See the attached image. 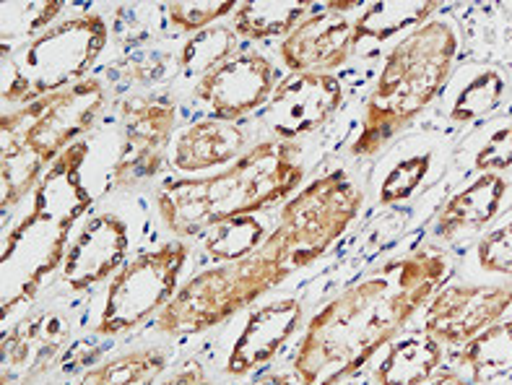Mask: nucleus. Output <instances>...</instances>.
<instances>
[{"label":"nucleus","mask_w":512,"mask_h":385,"mask_svg":"<svg viewBox=\"0 0 512 385\" xmlns=\"http://www.w3.org/2000/svg\"><path fill=\"white\" fill-rule=\"evenodd\" d=\"M276 92V68L260 53H240L229 58L214 73L195 81V99L211 107L216 120L234 123L258 107L268 105Z\"/></svg>","instance_id":"13"},{"label":"nucleus","mask_w":512,"mask_h":385,"mask_svg":"<svg viewBox=\"0 0 512 385\" xmlns=\"http://www.w3.org/2000/svg\"><path fill=\"white\" fill-rule=\"evenodd\" d=\"M299 323H302L299 300H276L258 307L234 341L227 359V375L245 378L258 367L268 365L281 352V346L292 339Z\"/></svg>","instance_id":"17"},{"label":"nucleus","mask_w":512,"mask_h":385,"mask_svg":"<svg viewBox=\"0 0 512 385\" xmlns=\"http://www.w3.org/2000/svg\"><path fill=\"white\" fill-rule=\"evenodd\" d=\"M255 385H294V383L289 378H284V375H268V378L258 380Z\"/></svg>","instance_id":"36"},{"label":"nucleus","mask_w":512,"mask_h":385,"mask_svg":"<svg viewBox=\"0 0 512 385\" xmlns=\"http://www.w3.org/2000/svg\"><path fill=\"white\" fill-rule=\"evenodd\" d=\"M476 261L487 274L512 276V219L481 237L476 245Z\"/></svg>","instance_id":"32"},{"label":"nucleus","mask_w":512,"mask_h":385,"mask_svg":"<svg viewBox=\"0 0 512 385\" xmlns=\"http://www.w3.org/2000/svg\"><path fill=\"white\" fill-rule=\"evenodd\" d=\"M107 37L110 29L102 16L78 14L21 45L13 55L3 47V99L26 107L71 89L97 63Z\"/></svg>","instance_id":"5"},{"label":"nucleus","mask_w":512,"mask_h":385,"mask_svg":"<svg viewBox=\"0 0 512 385\" xmlns=\"http://www.w3.org/2000/svg\"><path fill=\"white\" fill-rule=\"evenodd\" d=\"M188 255V242L172 240L125 263L112 276L94 331L99 336H117L141 326L156 310H164L180 289V276Z\"/></svg>","instance_id":"9"},{"label":"nucleus","mask_w":512,"mask_h":385,"mask_svg":"<svg viewBox=\"0 0 512 385\" xmlns=\"http://www.w3.org/2000/svg\"><path fill=\"white\" fill-rule=\"evenodd\" d=\"M310 3L305 0H250L234 11V32L245 40L289 37L307 19Z\"/></svg>","instance_id":"22"},{"label":"nucleus","mask_w":512,"mask_h":385,"mask_svg":"<svg viewBox=\"0 0 512 385\" xmlns=\"http://www.w3.org/2000/svg\"><path fill=\"white\" fill-rule=\"evenodd\" d=\"M461 365L476 385L512 375V320H500L463 344Z\"/></svg>","instance_id":"23"},{"label":"nucleus","mask_w":512,"mask_h":385,"mask_svg":"<svg viewBox=\"0 0 512 385\" xmlns=\"http://www.w3.org/2000/svg\"><path fill=\"white\" fill-rule=\"evenodd\" d=\"M159 385H214L211 380H208L206 370H203L201 365H188V367H182V370H177L175 375H169L164 383Z\"/></svg>","instance_id":"34"},{"label":"nucleus","mask_w":512,"mask_h":385,"mask_svg":"<svg viewBox=\"0 0 512 385\" xmlns=\"http://www.w3.org/2000/svg\"><path fill=\"white\" fill-rule=\"evenodd\" d=\"M455 55L458 34L448 21H427L406 34L385 58L351 154L375 157L406 125L414 123L448 84Z\"/></svg>","instance_id":"3"},{"label":"nucleus","mask_w":512,"mask_h":385,"mask_svg":"<svg viewBox=\"0 0 512 385\" xmlns=\"http://www.w3.org/2000/svg\"><path fill=\"white\" fill-rule=\"evenodd\" d=\"M71 339V323L58 310H39L3 341V385H32L50 372Z\"/></svg>","instance_id":"14"},{"label":"nucleus","mask_w":512,"mask_h":385,"mask_svg":"<svg viewBox=\"0 0 512 385\" xmlns=\"http://www.w3.org/2000/svg\"><path fill=\"white\" fill-rule=\"evenodd\" d=\"M237 53V32L227 27H208L193 34L180 50V71L201 81Z\"/></svg>","instance_id":"25"},{"label":"nucleus","mask_w":512,"mask_h":385,"mask_svg":"<svg viewBox=\"0 0 512 385\" xmlns=\"http://www.w3.org/2000/svg\"><path fill=\"white\" fill-rule=\"evenodd\" d=\"M167 367V354L162 349H136L107 359L102 365L91 367L78 385H154Z\"/></svg>","instance_id":"24"},{"label":"nucleus","mask_w":512,"mask_h":385,"mask_svg":"<svg viewBox=\"0 0 512 385\" xmlns=\"http://www.w3.org/2000/svg\"><path fill=\"white\" fill-rule=\"evenodd\" d=\"M0 32H3V45L11 40H24L34 34H42L50 29V24L58 19L63 11L60 0H45V3H3L0 6Z\"/></svg>","instance_id":"28"},{"label":"nucleus","mask_w":512,"mask_h":385,"mask_svg":"<svg viewBox=\"0 0 512 385\" xmlns=\"http://www.w3.org/2000/svg\"><path fill=\"white\" fill-rule=\"evenodd\" d=\"M289 274L292 268L266 245L242 261L206 268L201 274H195L188 284H182L169 305L159 310L156 331L169 333V336L211 331L258 302Z\"/></svg>","instance_id":"6"},{"label":"nucleus","mask_w":512,"mask_h":385,"mask_svg":"<svg viewBox=\"0 0 512 385\" xmlns=\"http://www.w3.org/2000/svg\"><path fill=\"white\" fill-rule=\"evenodd\" d=\"M240 3L234 0H180V3H169L167 14L172 27L180 32H203L214 24L221 16L237 11Z\"/></svg>","instance_id":"30"},{"label":"nucleus","mask_w":512,"mask_h":385,"mask_svg":"<svg viewBox=\"0 0 512 385\" xmlns=\"http://www.w3.org/2000/svg\"><path fill=\"white\" fill-rule=\"evenodd\" d=\"M45 164L29 157L11 141H3V211L19 206L21 198L29 196L45 175Z\"/></svg>","instance_id":"29"},{"label":"nucleus","mask_w":512,"mask_h":385,"mask_svg":"<svg viewBox=\"0 0 512 385\" xmlns=\"http://www.w3.org/2000/svg\"><path fill=\"white\" fill-rule=\"evenodd\" d=\"M442 362V344L427 333L393 341L375 372L380 385H424Z\"/></svg>","instance_id":"20"},{"label":"nucleus","mask_w":512,"mask_h":385,"mask_svg":"<svg viewBox=\"0 0 512 385\" xmlns=\"http://www.w3.org/2000/svg\"><path fill=\"white\" fill-rule=\"evenodd\" d=\"M344 102V84L331 73H294L276 86L266 105V125L279 141L318 131Z\"/></svg>","instance_id":"12"},{"label":"nucleus","mask_w":512,"mask_h":385,"mask_svg":"<svg viewBox=\"0 0 512 385\" xmlns=\"http://www.w3.org/2000/svg\"><path fill=\"white\" fill-rule=\"evenodd\" d=\"M351 50L354 24L344 14L325 6L284 37L279 55L292 73H331L344 66Z\"/></svg>","instance_id":"16"},{"label":"nucleus","mask_w":512,"mask_h":385,"mask_svg":"<svg viewBox=\"0 0 512 385\" xmlns=\"http://www.w3.org/2000/svg\"><path fill=\"white\" fill-rule=\"evenodd\" d=\"M245 133L234 123L208 118L180 133L175 144V164L180 172H206L221 164L237 162L245 154Z\"/></svg>","instance_id":"18"},{"label":"nucleus","mask_w":512,"mask_h":385,"mask_svg":"<svg viewBox=\"0 0 512 385\" xmlns=\"http://www.w3.org/2000/svg\"><path fill=\"white\" fill-rule=\"evenodd\" d=\"M128 255V227L120 216L97 214L84 224L65 253L60 276L73 292H84L102 284L125 266Z\"/></svg>","instance_id":"15"},{"label":"nucleus","mask_w":512,"mask_h":385,"mask_svg":"<svg viewBox=\"0 0 512 385\" xmlns=\"http://www.w3.org/2000/svg\"><path fill=\"white\" fill-rule=\"evenodd\" d=\"M364 196L346 170H331L299 190L281 209L279 224L263 242L297 271L315 263L362 211Z\"/></svg>","instance_id":"7"},{"label":"nucleus","mask_w":512,"mask_h":385,"mask_svg":"<svg viewBox=\"0 0 512 385\" xmlns=\"http://www.w3.org/2000/svg\"><path fill=\"white\" fill-rule=\"evenodd\" d=\"M502 94H505L502 73L492 71V68L479 71L455 97L453 107H450V120L453 123H471V120L484 118L500 105Z\"/></svg>","instance_id":"27"},{"label":"nucleus","mask_w":512,"mask_h":385,"mask_svg":"<svg viewBox=\"0 0 512 385\" xmlns=\"http://www.w3.org/2000/svg\"><path fill=\"white\" fill-rule=\"evenodd\" d=\"M89 157V144L78 141L71 149H65L55 162L50 164L42 175V180L34 188L32 209L21 219L16 227L6 235L3 242V255H11L19 250L24 242H37L34 253V266L24 281L19 292L3 300V315H8L13 307L24 305L37 294L42 281L63 266L68 242L76 222L89 211L91 193L86 190L81 180V170Z\"/></svg>","instance_id":"4"},{"label":"nucleus","mask_w":512,"mask_h":385,"mask_svg":"<svg viewBox=\"0 0 512 385\" xmlns=\"http://www.w3.org/2000/svg\"><path fill=\"white\" fill-rule=\"evenodd\" d=\"M123 146L117 154V188H136L159 175L177 125V105L164 94L138 97L123 107Z\"/></svg>","instance_id":"10"},{"label":"nucleus","mask_w":512,"mask_h":385,"mask_svg":"<svg viewBox=\"0 0 512 385\" xmlns=\"http://www.w3.org/2000/svg\"><path fill=\"white\" fill-rule=\"evenodd\" d=\"M104 107V86L84 79L65 92L42 97L0 120L3 141L24 149L29 157L50 167L65 149L94 128Z\"/></svg>","instance_id":"8"},{"label":"nucleus","mask_w":512,"mask_h":385,"mask_svg":"<svg viewBox=\"0 0 512 385\" xmlns=\"http://www.w3.org/2000/svg\"><path fill=\"white\" fill-rule=\"evenodd\" d=\"M268 240L266 227L255 216H234L206 232V253L221 263L242 261Z\"/></svg>","instance_id":"26"},{"label":"nucleus","mask_w":512,"mask_h":385,"mask_svg":"<svg viewBox=\"0 0 512 385\" xmlns=\"http://www.w3.org/2000/svg\"><path fill=\"white\" fill-rule=\"evenodd\" d=\"M512 307V287L502 284H450L429 300L424 333L440 344L463 346L500 323Z\"/></svg>","instance_id":"11"},{"label":"nucleus","mask_w":512,"mask_h":385,"mask_svg":"<svg viewBox=\"0 0 512 385\" xmlns=\"http://www.w3.org/2000/svg\"><path fill=\"white\" fill-rule=\"evenodd\" d=\"M437 11V3L427 0H383L364 8L354 21V47L362 42H385L401 32L424 27Z\"/></svg>","instance_id":"21"},{"label":"nucleus","mask_w":512,"mask_h":385,"mask_svg":"<svg viewBox=\"0 0 512 385\" xmlns=\"http://www.w3.org/2000/svg\"><path fill=\"white\" fill-rule=\"evenodd\" d=\"M450 261L437 250L393 258L310 320L294 357L299 385H338L362 370L440 292Z\"/></svg>","instance_id":"1"},{"label":"nucleus","mask_w":512,"mask_h":385,"mask_svg":"<svg viewBox=\"0 0 512 385\" xmlns=\"http://www.w3.org/2000/svg\"><path fill=\"white\" fill-rule=\"evenodd\" d=\"M294 141H260L237 162L201 180H167L156 193V209L177 237L203 235L234 216H253L284 201L305 180Z\"/></svg>","instance_id":"2"},{"label":"nucleus","mask_w":512,"mask_h":385,"mask_svg":"<svg viewBox=\"0 0 512 385\" xmlns=\"http://www.w3.org/2000/svg\"><path fill=\"white\" fill-rule=\"evenodd\" d=\"M507 196V180L494 172H484L471 185L455 193L437 216V235L453 240L461 232L487 227L494 216L500 214Z\"/></svg>","instance_id":"19"},{"label":"nucleus","mask_w":512,"mask_h":385,"mask_svg":"<svg viewBox=\"0 0 512 385\" xmlns=\"http://www.w3.org/2000/svg\"><path fill=\"white\" fill-rule=\"evenodd\" d=\"M429 162H432L429 154H416V157L398 162L396 167L388 172V177L383 180V188H380V203L393 206V203L409 201V198L416 193V188L424 183V177H427L429 172Z\"/></svg>","instance_id":"31"},{"label":"nucleus","mask_w":512,"mask_h":385,"mask_svg":"<svg viewBox=\"0 0 512 385\" xmlns=\"http://www.w3.org/2000/svg\"><path fill=\"white\" fill-rule=\"evenodd\" d=\"M474 167L484 175V172H500L510 170L512 167V125H505L500 131H494L492 136L484 141L474 157Z\"/></svg>","instance_id":"33"},{"label":"nucleus","mask_w":512,"mask_h":385,"mask_svg":"<svg viewBox=\"0 0 512 385\" xmlns=\"http://www.w3.org/2000/svg\"><path fill=\"white\" fill-rule=\"evenodd\" d=\"M429 385H476V383H474V380L461 378V375H442V378L432 380Z\"/></svg>","instance_id":"35"}]
</instances>
